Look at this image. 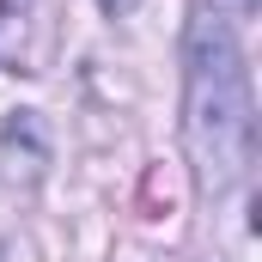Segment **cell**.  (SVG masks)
<instances>
[{
    "instance_id": "obj_1",
    "label": "cell",
    "mask_w": 262,
    "mask_h": 262,
    "mask_svg": "<svg viewBox=\"0 0 262 262\" xmlns=\"http://www.w3.org/2000/svg\"><path fill=\"white\" fill-rule=\"evenodd\" d=\"M250 73L238 55V37L220 12H201L189 25V152H195L201 189L226 195L250 171Z\"/></svg>"
},
{
    "instance_id": "obj_2",
    "label": "cell",
    "mask_w": 262,
    "mask_h": 262,
    "mask_svg": "<svg viewBox=\"0 0 262 262\" xmlns=\"http://www.w3.org/2000/svg\"><path fill=\"white\" fill-rule=\"evenodd\" d=\"M6 159H12V171H25V177H37V171L49 165V128H43L37 110H12V116H6Z\"/></svg>"
},
{
    "instance_id": "obj_3",
    "label": "cell",
    "mask_w": 262,
    "mask_h": 262,
    "mask_svg": "<svg viewBox=\"0 0 262 262\" xmlns=\"http://www.w3.org/2000/svg\"><path fill=\"white\" fill-rule=\"evenodd\" d=\"M98 6H104V12H128L134 0H98Z\"/></svg>"
},
{
    "instance_id": "obj_4",
    "label": "cell",
    "mask_w": 262,
    "mask_h": 262,
    "mask_svg": "<svg viewBox=\"0 0 262 262\" xmlns=\"http://www.w3.org/2000/svg\"><path fill=\"white\" fill-rule=\"evenodd\" d=\"M238 6H244V12H250V6H256V0H238Z\"/></svg>"
}]
</instances>
